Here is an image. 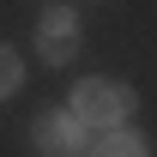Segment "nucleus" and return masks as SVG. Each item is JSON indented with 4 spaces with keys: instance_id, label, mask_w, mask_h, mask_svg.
Masks as SVG:
<instances>
[{
    "instance_id": "f03ea898",
    "label": "nucleus",
    "mask_w": 157,
    "mask_h": 157,
    "mask_svg": "<svg viewBox=\"0 0 157 157\" xmlns=\"http://www.w3.org/2000/svg\"><path fill=\"white\" fill-rule=\"evenodd\" d=\"M30 151L36 157H91V127L73 109H42L30 121Z\"/></svg>"
},
{
    "instance_id": "20e7f679",
    "label": "nucleus",
    "mask_w": 157,
    "mask_h": 157,
    "mask_svg": "<svg viewBox=\"0 0 157 157\" xmlns=\"http://www.w3.org/2000/svg\"><path fill=\"white\" fill-rule=\"evenodd\" d=\"M91 157H151V139L139 133L133 121H121V127H103L91 139Z\"/></svg>"
},
{
    "instance_id": "f257e3e1",
    "label": "nucleus",
    "mask_w": 157,
    "mask_h": 157,
    "mask_svg": "<svg viewBox=\"0 0 157 157\" xmlns=\"http://www.w3.org/2000/svg\"><path fill=\"white\" fill-rule=\"evenodd\" d=\"M139 97H133V85H115V78H85L73 91V115L85 121V127H121V121H133Z\"/></svg>"
},
{
    "instance_id": "7ed1b4c3",
    "label": "nucleus",
    "mask_w": 157,
    "mask_h": 157,
    "mask_svg": "<svg viewBox=\"0 0 157 157\" xmlns=\"http://www.w3.org/2000/svg\"><path fill=\"white\" fill-rule=\"evenodd\" d=\"M78 48H85V30H78V12H67V6H48L36 24V60L42 67H73Z\"/></svg>"
},
{
    "instance_id": "39448f33",
    "label": "nucleus",
    "mask_w": 157,
    "mask_h": 157,
    "mask_svg": "<svg viewBox=\"0 0 157 157\" xmlns=\"http://www.w3.org/2000/svg\"><path fill=\"white\" fill-rule=\"evenodd\" d=\"M18 85H24V60H18V48L0 42V97H12Z\"/></svg>"
}]
</instances>
